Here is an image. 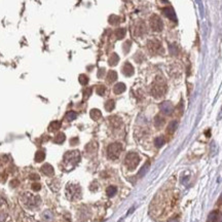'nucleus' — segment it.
<instances>
[{
	"instance_id": "nucleus-1",
	"label": "nucleus",
	"mask_w": 222,
	"mask_h": 222,
	"mask_svg": "<svg viewBox=\"0 0 222 222\" xmlns=\"http://www.w3.org/2000/svg\"><path fill=\"white\" fill-rule=\"evenodd\" d=\"M21 204L26 209H36L40 205V198L37 195H34L33 193L25 192L20 198Z\"/></svg>"
},
{
	"instance_id": "nucleus-2",
	"label": "nucleus",
	"mask_w": 222,
	"mask_h": 222,
	"mask_svg": "<svg viewBox=\"0 0 222 222\" xmlns=\"http://www.w3.org/2000/svg\"><path fill=\"white\" fill-rule=\"evenodd\" d=\"M167 92V84L161 78H156V80L152 83L151 95L154 98H161Z\"/></svg>"
},
{
	"instance_id": "nucleus-3",
	"label": "nucleus",
	"mask_w": 222,
	"mask_h": 222,
	"mask_svg": "<svg viewBox=\"0 0 222 222\" xmlns=\"http://www.w3.org/2000/svg\"><path fill=\"white\" fill-rule=\"evenodd\" d=\"M66 196L70 201L80 199L81 196V188L76 183H69L66 186Z\"/></svg>"
},
{
	"instance_id": "nucleus-4",
	"label": "nucleus",
	"mask_w": 222,
	"mask_h": 222,
	"mask_svg": "<svg viewBox=\"0 0 222 222\" xmlns=\"http://www.w3.org/2000/svg\"><path fill=\"white\" fill-rule=\"evenodd\" d=\"M80 161V153L78 150H72V151H68L64 155V162L66 165L74 167L77 165Z\"/></svg>"
},
{
	"instance_id": "nucleus-5",
	"label": "nucleus",
	"mask_w": 222,
	"mask_h": 222,
	"mask_svg": "<svg viewBox=\"0 0 222 222\" xmlns=\"http://www.w3.org/2000/svg\"><path fill=\"white\" fill-rule=\"evenodd\" d=\"M139 162H140V156L137 154L136 152L128 153L126 156V159H124V164H126V165L129 170H134V169H136L137 165H139Z\"/></svg>"
},
{
	"instance_id": "nucleus-6",
	"label": "nucleus",
	"mask_w": 222,
	"mask_h": 222,
	"mask_svg": "<svg viewBox=\"0 0 222 222\" xmlns=\"http://www.w3.org/2000/svg\"><path fill=\"white\" fill-rule=\"evenodd\" d=\"M121 150H123V145L118 142L112 143L108 146L107 148V155L110 159H116L120 155Z\"/></svg>"
},
{
	"instance_id": "nucleus-7",
	"label": "nucleus",
	"mask_w": 222,
	"mask_h": 222,
	"mask_svg": "<svg viewBox=\"0 0 222 222\" xmlns=\"http://www.w3.org/2000/svg\"><path fill=\"white\" fill-rule=\"evenodd\" d=\"M147 48L150 52L152 54H162L164 52V48L159 40L157 39H150L147 42Z\"/></svg>"
},
{
	"instance_id": "nucleus-8",
	"label": "nucleus",
	"mask_w": 222,
	"mask_h": 222,
	"mask_svg": "<svg viewBox=\"0 0 222 222\" xmlns=\"http://www.w3.org/2000/svg\"><path fill=\"white\" fill-rule=\"evenodd\" d=\"M150 28L154 31V32H161L164 28V24H162L161 19L158 17L157 15H152L149 20Z\"/></svg>"
},
{
	"instance_id": "nucleus-9",
	"label": "nucleus",
	"mask_w": 222,
	"mask_h": 222,
	"mask_svg": "<svg viewBox=\"0 0 222 222\" xmlns=\"http://www.w3.org/2000/svg\"><path fill=\"white\" fill-rule=\"evenodd\" d=\"M159 109H161V113H164L165 115H171L174 111L173 105H172V103L169 101L162 102L161 104L159 105Z\"/></svg>"
},
{
	"instance_id": "nucleus-10",
	"label": "nucleus",
	"mask_w": 222,
	"mask_h": 222,
	"mask_svg": "<svg viewBox=\"0 0 222 222\" xmlns=\"http://www.w3.org/2000/svg\"><path fill=\"white\" fill-rule=\"evenodd\" d=\"M135 35L136 36H143L144 34L147 33V27H146V25L144 22H138V23L136 24L135 26Z\"/></svg>"
},
{
	"instance_id": "nucleus-11",
	"label": "nucleus",
	"mask_w": 222,
	"mask_h": 222,
	"mask_svg": "<svg viewBox=\"0 0 222 222\" xmlns=\"http://www.w3.org/2000/svg\"><path fill=\"white\" fill-rule=\"evenodd\" d=\"M40 171H41L44 175H46V176H54V168H52L49 164L43 165L41 169H40Z\"/></svg>"
},
{
	"instance_id": "nucleus-12",
	"label": "nucleus",
	"mask_w": 222,
	"mask_h": 222,
	"mask_svg": "<svg viewBox=\"0 0 222 222\" xmlns=\"http://www.w3.org/2000/svg\"><path fill=\"white\" fill-rule=\"evenodd\" d=\"M123 73L126 75V76H132L134 74V67L132 66V64L127 62L123 67Z\"/></svg>"
},
{
	"instance_id": "nucleus-13",
	"label": "nucleus",
	"mask_w": 222,
	"mask_h": 222,
	"mask_svg": "<svg viewBox=\"0 0 222 222\" xmlns=\"http://www.w3.org/2000/svg\"><path fill=\"white\" fill-rule=\"evenodd\" d=\"M162 12L167 18H169L172 21H176V15H175V11L172 7H165L162 9Z\"/></svg>"
},
{
	"instance_id": "nucleus-14",
	"label": "nucleus",
	"mask_w": 222,
	"mask_h": 222,
	"mask_svg": "<svg viewBox=\"0 0 222 222\" xmlns=\"http://www.w3.org/2000/svg\"><path fill=\"white\" fill-rule=\"evenodd\" d=\"M126 84L124 83H123V82H118V83H116L114 86V87H113V92L116 94V95H119V94H121V93H124V90H126Z\"/></svg>"
},
{
	"instance_id": "nucleus-15",
	"label": "nucleus",
	"mask_w": 222,
	"mask_h": 222,
	"mask_svg": "<svg viewBox=\"0 0 222 222\" xmlns=\"http://www.w3.org/2000/svg\"><path fill=\"white\" fill-rule=\"evenodd\" d=\"M109 121H110V124L113 128H119L121 124H123V121H121V119L118 116H111L109 118Z\"/></svg>"
},
{
	"instance_id": "nucleus-16",
	"label": "nucleus",
	"mask_w": 222,
	"mask_h": 222,
	"mask_svg": "<svg viewBox=\"0 0 222 222\" xmlns=\"http://www.w3.org/2000/svg\"><path fill=\"white\" fill-rule=\"evenodd\" d=\"M177 128H178V121L177 120H173V121H171V123L169 124V126L167 128V132L169 134H173V133H175V131L177 130Z\"/></svg>"
},
{
	"instance_id": "nucleus-17",
	"label": "nucleus",
	"mask_w": 222,
	"mask_h": 222,
	"mask_svg": "<svg viewBox=\"0 0 222 222\" xmlns=\"http://www.w3.org/2000/svg\"><path fill=\"white\" fill-rule=\"evenodd\" d=\"M90 117H92V119L98 120L99 118H101L102 113H101V111H100L99 109H92L90 112Z\"/></svg>"
},
{
	"instance_id": "nucleus-18",
	"label": "nucleus",
	"mask_w": 222,
	"mask_h": 222,
	"mask_svg": "<svg viewBox=\"0 0 222 222\" xmlns=\"http://www.w3.org/2000/svg\"><path fill=\"white\" fill-rule=\"evenodd\" d=\"M106 79H107V81L109 83L114 82V81L117 79V73L115 72V71H113V70L109 71L108 74H107V77H106Z\"/></svg>"
},
{
	"instance_id": "nucleus-19",
	"label": "nucleus",
	"mask_w": 222,
	"mask_h": 222,
	"mask_svg": "<svg viewBox=\"0 0 222 222\" xmlns=\"http://www.w3.org/2000/svg\"><path fill=\"white\" fill-rule=\"evenodd\" d=\"M154 124L156 128H161L165 124V118L161 115H156L154 118Z\"/></svg>"
},
{
	"instance_id": "nucleus-20",
	"label": "nucleus",
	"mask_w": 222,
	"mask_h": 222,
	"mask_svg": "<svg viewBox=\"0 0 222 222\" xmlns=\"http://www.w3.org/2000/svg\"><path fill=\"white\" fill-rule=\"evenodd\" d=\"M118 61H119V57H118L116 54H112L111 57L109 58L108 63L110 66H115V65L118 63Z\"/></svg>"
},
{
	"instance_id": "nucleus-21",
	"label": "nucleus",
	"mask_w": 222,
	"mask_h": 222,
	"mask_svg": "<svg viewBox=\"0 0 222 222\" xmlns=\"http://www.w3.org/2000/svg\"><path fill=\"white\" fill-rule=\"evenodd\" d=\"M218 220V211H213L209 214L207 222H217Z\"/></svg>"
},
{
	"instance_id": "nucleus-22",
	"label": "nucleus",
	"mask_w": 222,
	"mask_h": 222,
	"mask_svg": "<svg viewBox=\"0 0 222 222\" xmlns=\"http://www.w3.org/2000/svg\"><path fill=\"white\" fill-rule=\"evenodd\" d=\"M116 192H117V188L115 186H113V185L109 186L108 188L106 189V193H107V195L109 196V198H112V196H114L115 195H116Z\"/></svg>"
},
{
	"instance_id": "nucleus-23",
	"label": "nucleus",
	"mask_w": 222,
	"mask_h": 222,
	"mask_svg": "<svg viewBox=\"0 0 222 222\" xmlns=\"http://www.w3.org/2000/svg\"><path fill=\"white\" fill-rule=\"evenodd\" d=\"M115 36H116L117 39H123L124 36H126V29H124V28H119V29L115 30Z\"/></svg>"
},
{
	"instance_id": "nucleus-24",
	"label": "nucleus",
	"mask_w": 222,
	"mask_h": 222,
	"mask_svg": "<svg viewBox=\"0 0 222 222\" xmlns=\"http://www.w3.org/2000/svg\"><path fill=\"white\" fill-rule=\"evenodd\" d=\"M61 128V123L60 121H52V123L49 124L48 130L51 132H55V131H58Z\"/></svg>"
},
{
	"instance_id": "nucleus-25",
	"label": "nucleus",
	"mask_w": 222,
	"mask_h": 222,
	"mask_svg": "<svg viewBox=\"0 0 222 222\" xmlns=\"http://www.w3.org/2000/svg\"><path fill=\"white\" fill-rule=\"evenodd\" d=\"M44 158H45V153H44V151H42V150H39V151L36 152V154H35V161H36V162L42 161Z\"/></svg>"
},
{
	"instance_id": "nucleus-26",
	"label": "nucleus",
	"mask_w": 222,
	"mask_h": 222,
	"mask_svg": "<svg viewBox=\"0 0 222 222\" xmlns=\"http://www.w3.org/2000/svg\"><path fill=\"white\" fill-rule=\"evenodd\" d=\"M114 107H115V102L113 101V100H108V101L105 103V109L108 112L113 110Z\"/></svg>"
},
{
	"instance_id": "nucleus-27",
	"label": "nucleus",
	"mask_w": 222,
	"mask_h": 222,
	"mask_svg": "<svg viewBox=\"0 0 222 222\" xmlns=\"http://www.w3.org/2000/svg\"><path fill=\"white\" fill-rule=\"evenodd\" d=\"M149 165H150V162L149 161H146L144 165L141 168V170L139 171V176L140 177H143L144 175L147 173V171H148V169H149Z\"/></svg>"
},
{
	"instance_id": "nucleus-28",
	"label": "nucleus",
	"mask_w": 222,
	"mask_h": 222,
	"mask_svg": "<svg viewBox=\"0 0 222 222\" xmlns=\"http://www.w3.org/2000/svg\"><path fill=\"white\" fill-rule=\"evenodd\" d=\"M109 23L111 25H118L120 23V18L118 17V15H110V18H109Z\"/></svg>"
},
{
	"instance_id": "nucleus-29",
	"label": "nucleus",
	"mask_w": 222,
	"mask_h": 222,
	"mask_svg": "<svg viewBox=\"0 0 222 222\" xmlns=\"http://www.w3.org/2000/svg\"><path fill=\"white\" fill-rule=\"evenodd\" d=\"M65 135L63 133H59L57 136H56V138H55V142L56 143H58V144H62L64 141H65Z\"/></svg>"
},
{
	"instance_id": "nucleus-30",
	"label": "nucleus",
	"mask_w": 222,
	"mask_h": 222,
	"mask_svg": "<svg viewBox=\"0 0 222 222\" xmlns=\"http://www.w3.org/2000/svg\"><path fill=\"white\" fill-rule=\"evenodd\" d=\"M76 116H77V114L75 113L74 111H69V112H67L66 115H65V118H66L68 121H72L76 118Z\"/></svg>"
},
{
	"instance_id": "nucleus-31",
	"label": "nucleus",
	"mask_w": 222,
	"mask_h": 222,
	"mask_svg": "<svg viewBox=\"0 0 222 222\" xmlns=\"http://www.w3.org/2000/svg\"><path fill=\"white\" fill-rule=\"evenodd\" d=\"M164 144H165V138H164V137H157V138L154 140V145L157 148L161 147V146Z\"/></svg>"
},
{
	"instance_id": "nucleus-32",
	"label": "nucleus",
	"mask_w": 222,
	"mask_h": 222,
	"mask_svg": "<svg viewBox=\"0 0 222 222\" xmlns=\"http://www.w3.org/2000/svg\"><path fill=\"white\" fill-rule=\"evenodd\" d=\"M0 222H12L11 218L5 213H0Z\"/></svg>"
},
{
	"instance_id": "nucleus-33",
	"label": "nucleus",
	"mask_w": 222,
	"mask_h": 222,
	"mask_svg": "<svg viewBox=\"0 0 222 222\" xmlns=\"http://www.w3.org/2000/svg\"><path fill=\"white\" fill-rule=\"evenodd\" d=\"M79 82L82 84V86H86V84H87V82H89V77L84 74L79 75Z\"/></svg>"
},
{
	"instance_id": "nucleus-34",
	"label": "nucleus",
	"mask_w": 222,
	"mask_h": 222,
	"mask_svg": "<svg viewBox=\"0 0 222 222\" xmlns=\"http://www.w3.org/2000/svg\"><path fill=\"white\" fill-rule=\"evenodd\" d=\"M106 93V87L104 86H97V94L100 96H104Z\"/></svg>"
},
{
	"instance_id": "nucleus-35",
	"label": "nucleus",
	"mask_w": 222,
	"mask_h": 222,
	"mask_svg": "<svg viewBox=\"0 0 222 222\" xmlns=\"http://www.w3.org/2000/svg\"><path fill=\"white\" fill-rule=\"evenodd\" d=\"M90 94H92V89H90V87H89V89H86V90H83V97H84V99L89 98V97L90 96Z\"/></svg>"
},
{
	"instance_id": "nucleus-36",
	"label": "nucleus",
	"mask_w": 222,
	"mask_h": 222,
	"mask_svg": "<svg viewBox=\"0 0 222 222\" xmlns=\"http://www.w3.org/2000/svg\"><path fill=\"white\" fill-rule=\"evenodd\" d=\"M130 46H131V41L130 40H128V41L124 42V52H128L130 51Z\"/></svg>"
},
{
	"instance_id": "nucleus-37",
	"label": "nucleus",
	"mask_w": 222,
	"mask_h": 222,
	"mask_svg": "<svg viewBox=\"0 0 222 222\" xmlns=\"http://www.w3.org/2000/svg\"><path fill=\"white\" fill-rule=\"evenodd\" d=\"M32 189L35 190V191L39 190V189H40V184H39L38 182H33V183H32Z\"/></svg>"
},
{
	"instance_id": "nucleus-38",
	"label": "nucleus",
	"mask_w": 222,
	"mask_h": 222,
	"mask_svg": "<svg viewBox=\"0 0 222 222\" xmlns=\"http://www.w3.org/2000/svg\"><path fill=\"white\" fill-rule=\"evenodd\" d=\"M170 51H171V54L172 55H177L178 54V51H177V48L176 46H173V45H171L170 46Z\"/></svg>"
},
{
	"instance_id": "nucleus-39",
	"label": "nucleus",
	"mask_w": 222,
	"mask_h": 222,
	"mask_svg": "<svg viewBox=\"0 0 222 222\" xmlns=\"http://www.w3.org/2000/svg\"><path fill=\"white\" fill-rule=\"evenodd\" d=\"M104 73H105V69L104 68H101V69L99 70V72H98V77H103V75H104Z\"/></svg>"
},
{
	"instance_id": "nucleus-40",
	"label": "nucleus",
	"mask_w": 222,
	"mask_h": 222,
	"mask_svg": "<svg viewBox=\"0 0 222 222\" xmlns=\"http://www.w3.org/2000/svg\"><path fill=\"white\" fill-rule=\"evenodd\" d=\"M71 145H76L78 144V138H73V139H71Z\"/></svg>"
},
{
	"instance_id": "nucleus-41",
	"label": "nucleus",
	"mask_w": 222,
	"mask_h": 222,
	"mask_svg": "<svg viewBox=\"0 0 222 222\" xmlns=\"http://www.w3.org/2000/svg\"><path fill=\"white\" fill-rule=\"evenodd\" d=\"M31 179H33V180H39V176L38 175H36V174H32L30 176Z\"/></svg>"
},
{
	"instance_id": "nucleus-42",
	"label": "nucleus",
	"mask_w": 222,
	"mask_h": 222,
	"mask_svg": "<svg viewBox=\"0 0 222 222\" xmlns=\"http://www.w3.org/2000/svg\"><path fill=\"white\" fill-rule=\"evenodd\" d=\"M19 185V181L18 180H12L11 181V186L14 187V186H18Z\"/></svg>"
},
{
	"instance_id": "nucleus-43",
	"label": "nucleus",
	"mask_w": 222,
	"mask_h": 222,
	"mask_svg": "<svg viewBox=\"0 0 222 222\" xmlns=\"http://www.w3.org/2000/svg\"><path fill=\"white\" fill-rule=\"evenodd\" d=\"M169 222H179V221H178V219H171Z\"/></svg>"
},
{
	"instance_id": "nucleus-44",
	"label": "nucleus",
	"mask_w": 222,
	"mask_h": 222,
	"mask_svg": "<svg viewBox=\"0 0 222 222\" xmlns=\"http://www.w3.org/2000/svg\"><path fill=\"white\" fill-rule=\"evenodd\" d=\"M220 202H222V195H221V196H220Z\"/></svg>"
}]
</instances>
